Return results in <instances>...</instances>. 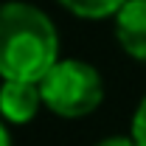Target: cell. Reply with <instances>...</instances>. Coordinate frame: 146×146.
Here are the masks:
<instances>
[{"label":"cell","instance_id":"cell-1","mask_svg":"<svg viewBox=\"0 0 146 146\" xmlns=\"http://www.w3.org/2000/svg\"><path fill=\"white\" fill-rule=\"evenodd\" d=\"M59 54L56 25L34 3H0V76L3 82L39 84Z\"/></svg>","mask_w":146,"mask_h":146},{"label":"cell","instance_id":"cell-2","mask_svg":"<svg viewBox=\"0 0 146 146\" xmlns=\"http://www.w3.org/2000/svg\"><path fill=\"white\" fill-rule=\"evenodd\" d=\"M42 104L62 118H84L101 104V73L82 59H59L39 82Z\"/></svg>","mask_w":146,"mask_h":146},{"label":"cell","instance_id":"cell-3","mask_svg":"<svg viewBox=\"0 0 146 146\" xmlns=\"http://www.w3.org/2000/svg\"><path fill=\"white\" fill-rule=\"evenodd\" d=\"M115 39L132 59L146 62V0H129L118 11Z\"/></svg>","mask_w":146,"mask_h":146},{"label":"cell","instance_id":"cell-4","mask_svg":"<svg viewBox=\"0 0 146 146\" xmlns=\"http://www.w3.org/2000/svg\"><path fill=\"white\" fill-rule=\"evenodd\" d=\"M42 104L39 84L34 82H3L0 87V115L11 124H28Z\"/></svg>","mask_w":146,"mask_h":146},{"label":"cell","instance_id":"cell-5","mask_svg":"<svg viewBox=\"0 0 146 146\" xmlns=\"http://www.w3.org/2000/svg\"><path fill=\"white\" fill-rule=\"evenodd\" d=\"M68 11L84 20H104V17H118V11L129 0H59Z\"/></svg>","mask_w":146,"mask_h":146},{"label":"cell","instance_id":"cell-6","mask_svg":"<svg viewBox=\"0 0 146 146\" xmlns=\"http://www.w3.org/2000/svg\"><path fill=\"white\" fill-rule=\"evenodd\" d=\"M132 141H135V146H146V96L143 101L138 104V110H135V118H132V135H129Z\"/></svg>","mask_w":146,"mask_h":146},{"label":"cell","instance_id":"cell-7","mask_svg":"<svg viewBox=\"0 0 146 146\" xmlns=\"http://www.w3.org/2000/svg\"><path fill=\"white\" fill-rule=\"evenodd\" d=\"M96 146H135V141L124 138V135H112V138H104L101 143H96Z\"/></svg>","mask_w":146,"mask_h":146},{"label":"cell","instance_id":"cell-8","mask_svg":"<svg viewBox=\"0 0 146 146\" xmlns=\"http://www.w3.org/2000/svg\"><path fill=\"white\" fill-rule=\"evenodd\" d=\"M0 146H11V141H9V132H6V124L0 121Z\"/></svg>","mask_w":146,"mask_h":146}]
</instances>
